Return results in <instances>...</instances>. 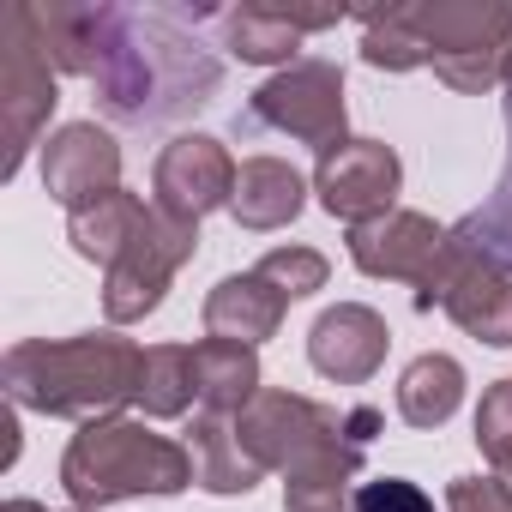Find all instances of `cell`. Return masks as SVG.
<instances>
[{
    "mask_svg": "<svg viewBox=\"0 0 512 512\" xmlns=\"http://www.w3.org/2000/svg\"><path fill=\"white\" fill-rule=\"evenodd\" d=\"M356 19L368 67H434L452 91H488L512 49V0H416Z\"/></svg>",
    "mask_w": 512,
    "mask_h": 512,
    "instance_id": "cell-1",
    "label": "cell"
},
{
    "mask_svg": "<svg viewBox=\"0 0 512 512\" xmlns=\"http://www.w3.org/2000/svg\"><path fill=\"white\" fill-rule=\"evenodd\" d=\"M139 374H145V350L115 332H85L67 344L31 338V344H13L7 362H0L7 404L43 410V416H79V422H97L133 404Z\"/></svg>",
    "mask_w": 512,
    "mask_h": 512,
    "instance_id": "cell-2",
    "label": "cell"
},
{
    "mask_svg": "<svg viewBox=\"0 0 512 512\" xmlns=\"http://www.w3.org/2000/svg\"><path fill=\"white\" fill-rule=\"evenodd\" d=\"M61 482L67 500L85 512H103L109 500L127 494H175L193 482V452L151 434L133 416H97L73 434L67 458H61Z\"/></svg>",
    "mask_w": 512,
    "mask_h": 512,
    "instance_id": "cell-3",
    "label": "cell"
},
{
    "mask_svg": "<svg viewBox=\"0 0 512 512\" xmlns=\"http://www.w3.org/2000/svg\"><path fill=\"white\" fill-rule=\"evenodd\" d=\"M458 253H464L458 235L440 229L434 217H416V211H392V217H374V223L350 229V260H356V272L416 284V308H434L440 302V284L452 278Z\"/></svg>",
    "mask_w": 512,
    "mask_h": 512,
    "instance_id": "cell-4",
    "label": "cell"
},
{
    "mask_svg": "<svg viewBox=\"0 0 512 512\" xmlns=\"http://www.w3.org/2000/svg\"><path fill=\"white\" fill-rule=\"evenodd\" d=\"M193 247H199V229H193V223H175V217H163L157 205H145V217H139V229L127 235V247L103 266V272H109V290H103L109 320H115V326L145 320V314L163 302L169 278L193 260Z\"/></svg>",
    "mask_w": 512,
    "mask_h": 512,
    "instance_id": "cell-5",
    "label": "cell"
},
{
    "mask_svg": "<svg viewBox=\"0 0 512 512\" xmlns=\"http://www.w3.org/2000/svg\"><path fill=\"white\" fill-rule=\"evenodd\" d=\"M55 61L37 43L31 7H7L0 19V121H7V175H19L37 127L55 115Z\"/></svg>",
    "mask_w": 512,
    "mask_h": 512,
    "instance_id": "cell-6",
    "label": "cell"
},
{
    "mask_svg": "<svg viewBox=\"0 0 512 512\" xmlns=\"http://www.w3.org/2000/svg\"><path fill=\"white\" fill-rule=\"evenodd\" d=\"M253 115L302 145H320L326 157L332 145H344V73L332 61H296L253 91Z\"/></svg>",
    "mask_w": 512,
    "mask_h": 512,
    "instance_id": "cell-7",
    "label": "cell"
},
{
    "mask_svg": "<svg viewBox=\"0 0 512 512\" xmlns=\"http://www.w3.org/2000/svg\"><path fill=\"white\" fill-rule=\"evenodd\" d=\"M398 151L380 145V139H344L320 157L314 169V187H320V205L332 217H344L350 229L374 223V217H392V199H398Z\"/></svg>",
    "mask_w": 512,
    "mask_h": 512,
    "instance_id": "cell-8",
    "label": "cell"
},
{
    "mask_svg": "<svg viewBox=\"0 0 512 512\" xmlns=\"http://www.w3.org/2000/svg\"><path fill=\"white\" fill-rule=\"evenodd\" d=\"M235 175H241V169L229 163V151H223L217 139H205V133H181V139L163 145L157 175H151V187H157V211L175 217V223H193V229H199L205 211H217V205L235 199Z\"/></svg>",
    "mask_w": 512,
    "mask_h": 512,
    "instance_id": "cell-9",
    "label": "cell"
},
{
    "mask_svg": "<svg viewBox=\"0 0 512 512\" xmlns=\"http://www.w3.org/2000/svg\"><path fill=\"white\" fill-rule=\"evenodd\" d=\"M43 187L49 199H61L67 211L97 205L103 193L121 187V151L97 121H73L43 145Z\"/></svg>",
    "mask_w": 512,
    "mask_h": 512,
    "instance_id": "cell-10",
    "label": "cell"
},
{
    "mask_svg": "<svg viewBox=\"0 0 512 512\" xmlns=\"http://www.w3.org/2000/svg\"><path fill=\"white\" fill-rule=\"evenodd\" d=\"M386 320L374 314V308H362V302H338V308H326L320 320H314V332H308V362L326 374V380H338V386H362V380H374V368L386 362Z\"/></svg>",
    "mask_w": 512,
    "mask_h": 512,
    "instance_id": "cell-11",
    "label": "cell"
},
{
    "mask_svg": "<svg viewBox=\"0 0 512 512\" xmlns=\"http://www.w3.org/2000/svg\"><path fill=\"white\" fill-rule=\"evenodd\" d=\"M464 247V241H458ZM440 308L482 344H512V278L494 272L488 260H476V253L464 247L452 278L440 284Z\"/></svg>",
    "mask_w": 512,
    "mask_h": 512,
    "instance_id": "cell-12",
    "label": "cell"
},
{
    "mask_svg": "<svg viewBox=\"0 0 512 512\" xmlns=\"http://www.w3.org/2000/svg\"><path fill=\"white\" fill-rule=\"evenodd\" d=\"M338 19H344V7H320V13H308V7H235L223 19V31H229V55H241L247 67H272V61H290L308 31H326Z\"/></svg>",
    "mask_w": 512,
    "mask_h": 512,
    "instance_id": "cell-13",
    "label": "cell"
},
{
    "mask_svg": "<svg viewBox=\"0 0 512 512\" xmlns=\"http://www.w3.org/2000/svg\"><path fill=\"white\" fill-rule=\"evenodd\" d=\"M284 308H290V296H284V290H272L260 272H241V278H223V284L205 296V332L253 350L260 338H272V332H278Z\"/></svg>",
    "mask_w": 512,
    "mask_h": 512,
    "instance_id": "cell-14",
    "label": "cell"
},
{
    "mask_svg": "<svg viewBox=\"0 0 512 512\" xmlns=\"http://www.w3.org/2000/svg\"><path fill=\"white\" fill-rule=\"evenodd\" d=\"M187 452H193V482L211 488V494H247L253 482H260V464H253V452L241 446L235 416H217V410L193 416Z\"/></svg>",
    "mask_w": 512,
    "mask_h": 512,
    "instance_id": "cell-15",
    "label": "cell"
},
{
    "mask_svg": "<svg viewBox=\"0 0 512 512\" xmlns=\"http://www.w3.org/2000/svg\"><path fill=\"white\" fill-rule=\"evenodd\" d=\"M193 386H199L205 410L241 416L253 398H260V356L247 344H229V338H199L193 344Z\"/></svg>",
    "mask_w": 512,
    "mask_h": 512,
    "instance_id": "cell-16",
    "label": "cell"
},
{
    "mask_svg": "<svg viewBox=\"0 0 512 512\" xmlns=\"http://www.w3.org/2000/svg\"><path fill=\"white\" fill-rule=\"evenodd\" d=\"M241 229H284L302 211V175L284 157H247L235 175V199H229Z\"/></svg>",
    "mask_w": 512,
    "mask_h": 512,
    "instance_id": "cell-17",
    "label": "cell"
},
{
    "mask_svg": "<svg viewBox=\"0 0 512 512\" xmlns=\"http://www.w3.org/2000/svg\"><path fill=\"white\" fill-rule=\"evenodd\" d=\"M464 404V368L452 356H416L398 380V416L410 428H440Z\"/></svg>",
    "mask_w": 512,
    "mask_h": 512,
    "instance_id": "cell-18",
    "label": "cell"
},
{
    "mask_svg": "<svg viewBox=\"0 0 512 512\" xmlns=\"http://www.w3.org/2000/svg\"><path fill=\"white\" fill-rule=\"evenodd\" d=\"M139 217H145V199L139 193H127V187H115V193H103L97 205H85V211H67V235H73V247L85 253V260H115V253L127 247V235L139 229Z\"/></svg>",
    "mask_w": 512,
    "mask_h": 512,
    "instance_id": "cell-19",
    "label": "cell"
},
{
    "mask_svg": "<svg viewBox=\"0 0 512 512\" xmlns=\"http://www.w3.org/2000/svg\"><path fill=\"white\" fill-rule=\"evenodd\" d=\"M193 398H199V386H193V344H151L133 404L145 416H163L169 422V416H187Z\"/></svg>",
    "mask_w": 512,
    "mask_h": 512,
    "instance_id": "cell-20",
    "label": "cell"
},
{
    "mask_svg": "<svg viewBox=\"0 0 512 512\" xmlns=\"http://www.w3.org/2000/svg\"><path fill=\"white\" fill-rule=\"evenodd\" d=\"M506 133H512V97H506ZM452 235L476 253V260H488L494 272H512V145H506V175H500L494 199L476 205Z\"/></svg>",
    "mask_w": 512,
    "mask_h": 512,
    "instance_id": "cell-21",
    "label": "cell"
},
{
    "mask_svg": "<svg viewBox=\"0 0 512 512\" xmlns=\"http://www.w3.org/2000/svg\"><path fill=\"white\" fill-rule=\"evenodd\" d=\"M476 446L488 452V464L500 470V482L512 488V380L488 386L482 410H476Z\"/></svg>",
    "mask_w": 512,
    "mask_h": 512,
    "instance_id": "cell-22",
    "label": "cell"
},
{
    "mask_svg": "<svg viewBox=\"0 0 512 512\" xmlns=\"http://www.w3.org/2000/svg\"><path fill=\"white\" fill-rule=\"evenodd\" d=\"M253 272H260L272 290H284L290 302H296V296L326 290V260H320L314 247H272V253H266V260L253 266Z\"/></svg>",
    "mask_w": 512,
    "mask_h": 512,
    "instance_id": "cell-23",
    "label": "cell"
},
{
    "mask_svg": "<svg viewBox=\"0 0 512 512\" xmlns=\"http://www.w3.org/2000/svg\"><path fill=\"white\" fill-rule=\"evenodd\" d=\"M350 476L356 470H308V476H290L284 482V506L290 512H356Z\"/></svg>",
    "mask_w": 512,
    "mask_h": 512,
    "instance_id": "cell-24",
    "label": "cell"
},
{
    "mask_svg": "<svg viewBox=\"0 0 512 512\" xmlns=\"http://www.w3.org/2000/svg\"><path fill=\"white\" fill-rule=\"evenodd\" d=\"M356 512H434V500L404 476H374L356 488Z\"/></svg>",
    "mask_w": 512,
    "mask_h": 512,
    "instance_id": "cell-25",
    "label": "cell"
},
{
    "mask_svg": "<svg viewBox=\"0 0 512 512\" xmlns=\"http://www.w3.org/2000/svg\"><path fill=\"white\" fill-rule=\"evenodd\" d=\"M446 506L452 512H512V488L500 476H452Z\"/></svg>",
    "mask_w": 512,
    "mask_h": 512,
    "instance_id": "cell-26",
    "label": "cell"
},
{
    "mask_svg": "<svg viewBox=\"0 0 512 512\" xmlns=\"http://www.w3.org/2000/svg\"><path fill=\"white\" fill-rule=\"evenodd\" d=\"M0 512H49V506H37V500H7ZM73 512H85V506H73Z\"/></svg>",
    "mask_w": 512,
    "mask_h": 512,
    "instance_id": "cell-27",
    "label": "cell"
},
{
    "mask_svg": "<svg viewBox=\"0 0 512 512\" xmlns=\"http://www.w3.org/2000/svg\"><path fill=\"white\" fill-rule=\"evenodd\" d=\"M500 79H506V91H512V49H506V67H500Z\"/></svg>",
    "mask_w": 512,
    "mask_h": 512,
    "instance_id": "cell-28",
    "label": "cell"
}]
</instances>
